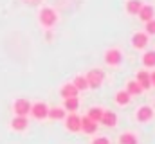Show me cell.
<instances>
[{"label": "cell", "mask_w": 155, "mask_h": 144, "mask_svg": "<svg viewBox=\"0 0 155 144\" xmlns=\"http://www.w3.org/2000/svg\"><path fill=\"white\" fill-rule=\"evenodd\" d=\"M47 117H51V119H63L65 117V110L63 108H51L49 112H47Z\"/></svg>", "instance_id": "obj_18"}, {"label": "cell", "mask_w": 155, "mask_h": 144, "mask_svg": "<svg viewBox=\"0 0 155 144\" xmlns=\"http://www.w3.org/2000/svg\"><path fill=\"white\" fill-rule=\"evenodd\" d=\"M116 103L119 105V106H126V105L130 103V94H128L126 90L117 92V94H116Z\"/></svg>", "instance_id": "obj_16"}, {"label": "cell", "mask_w": 155, "mask_h": 144, "mask_svg": "<svg viewBox=\"0 0 155 144\" xmlns=\"http://www.w3.org/2000/svg\"><path fill=\"white\" fill-rule=\"evenodd\" d=\"M101 115H103V110H101V108H90V110H88V113H87V117H90V119H92V121H96V123H99V121H101Z\"/></svg>", "instance_id": "obj_19"}, {"label": "cell", "mask_w": 155, "mask_h": 144, "mask_svg": "<svg viewBox=\"0 0 155 144\" xmlns=\"http://www.w3.org/2000/svg\"><path fill=\"white\" fill-rule=\"evenodd\" d=\"M81 130H83L85 133L92 135V133H96V132H97V123H96V121H92L90 117H81Z\"/></svg>", "instance_id": "obj_6"}, {"label": "cell", "mask_w": 155, "mask_h": 144, "mask_svg": "<svg viewBox=\"0 0 155 144\" xmlns=\"http://www.w3.org/2000/svg\"><path fill=\"white\" fill-rule=\"evenodd\" d=\"M135 81L141 85V88H143V90L152 87V81H150V72H146V70H139V72H137Z\"/></svg>", "instance_id": "obj_11"}, {"label": "cell", "mask_w": 155, "mask_h": 144, "mask_svg": "<svg viewBox=\"0 0 155 144\" xmlns=\"http://www.w3.org/2000/svg\"><path fill=\"white\" fill-rule=\"evenodd\" d=\"M150 81H152V85L155 87V72H152V74H150Z\"/></svg>", "instance_id": "obj_26"}, {"label": "cell", "mask_w": 155, "mask_h": 144, "mask_svg": "<svg viewBox=\"0 0 155 144\" xmlns=\"http://www.w3.org/2000/svg\"><path fill=\"white\" fill-rule=\"evenodd\" d=\"M92 144H110V141H108L107 137H97V139H94Z\"/></svg>", "instance_id": "obj_25"}, {"label": "cell", "mask_w": 155, "mask_h": 144, "mask_svg": "<svg viewBox=\"0 0 155 144\" xmlns=\"http://www.w3.org/2000/svg\"><path fill=\"white\" fill-rule=\"evenodd\" d=\"M144 24H146V33H148V34H155V18L144 22Z\"/></svg>", "instance_id": "obj_24"}, {"label": "cell", "mask_w": 155, "mask_h": 144, "mask_svg": "<svg viewBox=\"0 0 155 144\" xmlns=\"http://www.w3.org/2000/svg\"><path fill=\"white\" fill-rule=\"evenodd\" d=\"M78 92H79V90H78L72 83L61 87V97H63V99H67V97H78Z\"/></svg>", "instance_id": "obj_14"}, {"label": "cell", "mask_w": 155, "mask_h": 144, "mask_svg": "<svg viewBox=\"0 0 155 144\" xmlns=\"http://www.w3.org/2000/svg\"><path fill=\"white\" fill-rule=\"evenodd\" d=\"M25 2H27V4H38L40 0H25Z\"/></svg>", "instance_id": "obj_27"}, {"label": "cell", "mask_w": 155, "mask_h": 144, "mask_svg": "<svg viewBox=\"0 0 155 144\" xmlns=\"http://www.w3.org/2000/svg\"><path fill=\"white\" fill-rule=\"evenodd\" d=\"M143 63L144 67H155V51H150L143 56Z\"/></svg>", "instance_id": "obj_21"}, {"label": "cell", "mask_w": 155, "mask_h": 144, "mask_svg": "<svg viewBox=\"0 0 155 144\" xmlns=\"http://www.w3.org/2000/svg\"><path fill=\"white\" fill-rule=\"evenodd\" d=\"M74 87H76L78 90H87L88 88V85H87V79H85V76H76V79H74V83H72Z\"/></svg>", "instance_id": "obj_23"}, {"label": "cell", "mask_w": 155, "mask_h": 144, "mask_svg": "<svg viewBox=\"0 0 155 144\" xmlns=\"http://www.w3.org/2000/svg\"><path fill=\"white\" fill-rule=\"evenodd\" d=\"M146 43H148V34L146 33H135L132 36V45L135 49H144Z\"/></svg>", "instance_id": "obj_8"}, {"label": "cell", "mask_w": 155, "mask_h": 144, "mask_svg": "<svg viewBox=\"0 0 155 144\" xmlns=\"http://www.w3.org/2000/svg\"><path fill=\"white\" fill-rule=\"evenodd\" d=\"M29 112L35 115V119H45L49 108H47L45 103H35V105H31V110H29Z\"/></svg>", "instance_id": "obj_4"}, {"label": "cell", "mask_w": 155, "mask_h": 144, "mask_svg": "<svg viewBox=\"0 0 155 144\" xmlns=\"http://www.w3.org/2000/svg\"><path fill=\"white\" fill-rule=\"evenodd\" d=\"M121 60H123V54H121V51H117V49H110V51L105 52V61H107L108 65H112V67L119 65Z\"/></svg>", "instance_id": "obj_3"}, {"label": "cell", "mask_w": 155, "mask_h": 144, "mask_svg": "<svg viewBox=\"0 0 155 144\" xmlns=\"http://www.w3.org/2000/svg\"><path fill=\"white\" fill-rule=\"evenodd\" d=\"M119 144H137V137L132 133H123L119 137Z\"/></svg>", "instance_id": "obj_22"}, {"label": "cell", "mask_w": 155, "mask_h": 144, "mask_svg": "<svg viewBox=\"0 0 155 144\" xmlns=\"http://www.w3.org/2000/svg\"><path fill=\"white\" fill-rule=\"evenodd\" d=\"M67 130H71V132H79L81 130V117L76 115L74 112L67 117Z\"/></svg>", "instance_id": "obj_7"}, {"label": "cell", "mask_w": 155, "mask_h": 144, "mask_svg": "<svg viewBox=\"0 0 155 144\" xmlns=\"http://www.w3.org/2000/svg\"><path fill=\"white\" fill-rule=\"evenodd\" d=\"M135 117H137V121H141V123H148V121L153 117V110L150 106H141L137 110Z\"/></svg>", "instance_id": "obj_9"}, {"label": "cell", "mask_w": 155, "mask_h": 144, "mask_svg": "<svg viewBox=\"0 0 155 144\" xmlns=\"http://www.w3.org/2000/svg\"><path fill=\"white\" fill-rule=\"evenodd\" d=\"M126 92H128L130 96H139V94L143 92V88H141V85H139L137 81H128V85H126Z\"/></svg>", "instance_id": "obj_17"}, {"label": "cell", "mask_w": 155, "mask_h": 144, "mask_svg": "<svg viewBox=\"0 0 155 144\" xmlns=\"http://www.w3.org/2000/svg\"><path fill=\"white\" fill-rule=\"evenodd\" d=\"M65 108H67L69 112H76L78 108H79L78 97H67V99H65Z\"/></svg>", "instance_id": "obj_20"}, {"label": "cell", "mask_w": 155, "mask_h": 144, "mask_svg": "<svg viewBox=\"0 0 155 144\" xmlns=\"http://www.w3.org/2000/svg\"><path fill=\"white\" fill-rule=\"evenodd\" d=\"M40 22L43 27H52L56 22H58V15L52 7H43L40 11Z\"/></svg>", "instance_id": "obj_1"}, {"label": "cell", "mask_w": 155, "mask_h": 144, "mask_svg": "<svg viewBox=\"0 0 155 144\" xmlns=\"http://www.w3.org/2000/svg\"><path fill=\"white\" fill-rule=\"evenodd\" d=\"M13 108H15V113L16 115H27L29 110H31V103L27 99H16Z\"/></svg>", "instance_id": "obj_5"}, {"label": "cell", "mask_w": 155, "mask_h": 144, "mask_svg": "<svg viewBox=\"0 0 155 144\" xmlns=\"http://www.w3.org/2000/svg\"><path fill=\"white\" fill-rule=\"evenodd\" d=\"M27 117L25 115H16L13 121H11V128L13 130H16V132H24L25 128H27Z\"/></svg>", "instance_id": "obj_10"}, {"label": "cell", "mask_w": 155, "mask_h": 144, "mask_svg": "<svg viewBox=\"0 0 155 144\" xmlns=\"http://www.w3.org/2000/svg\"><path fill=\"white\" fill-rule=\"evenodd\" d=\"M139 18L143 20V22H148V20H152L153 18V15H155V11H153V7L152 5H143L141 9H139Z\"/></svg>", "instance_id": "obj_13"}, {"label": "cell", "mask_w": 155, "mask_h": 144, "mask_svg": "<svg viewBox=\"0 0 155 144\" xmlns=\"http://www.w3.org/2000/svg\"><path fill=\"white\" fill-rule=\"evenodd\" d=\"M85 79H87V85L88 87L99 88L101 83H103V79H105V74H103L101 69H92V70H88V74L85 76Z\"/></svg>", "instance_id": "obj_2"}, {"label": "cell", "mask_w": 155, "mask_h": 144, "mask_svg": "<svg viewBox=\"0 0 155 144\" xmlns=\"http://www.w3.org/2000/svg\"><path fill=\"white\" fill-rule=\"evenodd\" d=\"M141 7H143V2H141V0H128V2H126V11H128V15H137Z\"/></svg>", "instance_id": "obj_15"}, {"label": "cell", "mask_w": 155, "mask_h": 144, "mask_svg": "<svg viewBox=\"0 0 155 144\" xmlns=\"http://www.w3.org/2000/svg\"><path fill=\"white\" fill-rule=\"evenodd\" d=\"M101 123H103L105 126H116L117 124V115L114 112L107 110V112H103V115H101Z\"/></svg>", "instance_id": "obj_12"}]
</instances>
